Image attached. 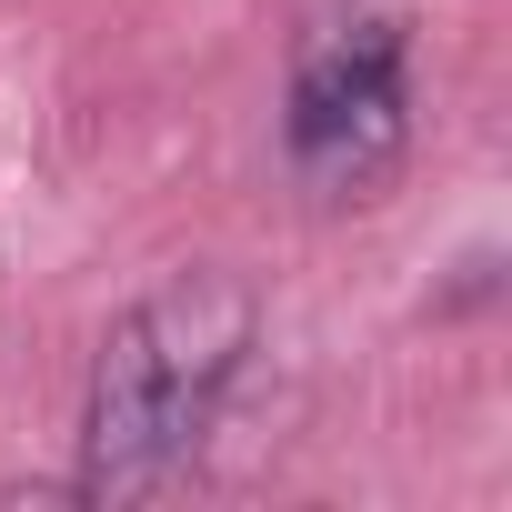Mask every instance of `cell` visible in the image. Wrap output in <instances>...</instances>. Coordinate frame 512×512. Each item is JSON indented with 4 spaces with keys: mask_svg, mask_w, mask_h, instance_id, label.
Here are the masks:
<instances>
[{
    "mask_svg": "<svg viewBox=\"0 0 512 512\" xmlns=\"http://www.w3.org/2000/svg\"><path fill=\"white\" fill-rule=\"evenodd\" d=\"M251 292L231 272H171L161 292H141L91 362V402H81V492L91 502H141L161 492L221 422L241 362H251Z\"/></svg>",
    "mask_w": 512,
    "mask_h": 512,
    "instance_id": "obj_1",
    "label": "cell"
},
{
    "mask_svg": "<svg viewBox=\"0 0 512 512\" xmlns=\"http://www.w3.org/2000/svg\"><path fill=\"white\" fill-rule=\"evenodd\" d=\"M282 141H292V171L312 191H362L392 171V151L412 141V41L402 21L362 11L342 31H322L292 71V101H282Z\"/></svg>",
    "mask_w": 512,
    "mask_h": 512,
    "instance_id": "obj_2",
    "label": "cell"
}]
</instances>
